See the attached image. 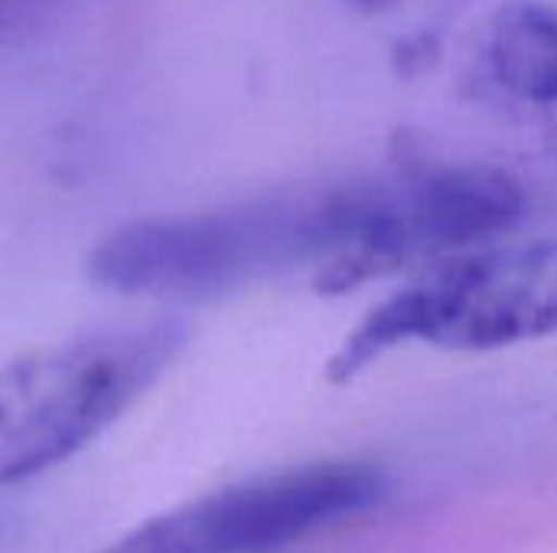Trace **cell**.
I'll return each instance as SVG.
<instances>
[{
	"instance_id": "cell-1",
	"label": "cell",
	"mask_w": 557,
	"mask_h": 553,
	"mask_svg": "<svg viewBox=\"0 0 557 553\" xmlns=\"http://www.w3.org/2000/svg\"><path fill=\"white\" fill-rule=\"evenodd\" d=\"M320 264V290H352L408 264L398 183L287 189L238 205L121 225L88 257L95 287L212 300Z\"/></svg>"
},
{
	"instance_id": "cell-2",
	"label": "cell",
	"mask_w": 557,
	"mask_h": 553,
	"mask_svg": "<svg viewBox=\"0 0 557 553\" xmlns=\"http://www.w3.org/2000/svg\"><path fill=\"white\" fill-rule=\"evenodd\" d=\"M548 336H557V235L437 261L346 336L326 378L346 385L405 342L490 352Z\"/></svg>"
},
{
	"instance_id": "cell-3",
	"label": "cell",
	"mask_w": 557,
	"mask_h": 553,
	"mask_svg": "<svg viewBox=\"0 0 557 553\" xmlns=\"http://www.w3.org/2000/svg\"><path fill=\"white\" fill-rule=\"evenodd\" d=\"M186 342L173 319L108 329L0 368V482L78 453L166 372Z\"/></svg>"
},
{
	"instance_id": "cell-4",
	"label": "cell",
	"mask_w": 557,
	"mask_h": 553,
	"mask_svg": "<svg viewBox=\"0 0 557 553\" xmlns=\"http://www.w3.org/2000/svg\"><path fill=\"white\" fill-rule=\"evenodd\" d=\"M388 479L362 463H317L225 486L127 531L101 553H281L379 505Z\"/></svg>"
},
{
	"instance_id": "cell-5",
	"label": "cell",
	"mask_w": 557,
	"mask_h": 553,
	"mask_svg": "<svg viewBox=\"0 0 557 553\" xmlns=\"http://www.w3.org/2000/svg\"><path fill=\"white\" fill-rule=\"evenodd\" d=\"M411 257L457 254L509 231L529 205L516 176L496 166H434L401 176Z\"/></svg>"
},
{
	"instance_id": "cell-6",
	"label": "cell",
	"mask_w": 557,
	"mask_h": 553,
	"mask_svg": "<svg viewBox=\"0 0 557 553\" xmlns=\"http://www.w3.org/2000/svg\"><path fill=\"white\" fill-rule=\"evenodd\" d=\"M486 65L509 95L532 104H557L555 3H503L486 33Z\"/></svg>"
},
{
	"instance_id": "cell-7",
	"label": "cell",
	"mask_w": 557,
	"mask_h": 553,
	"mask_svg": "<svg viewBox=\"0 0 557 553\" xmlns=\"http://www.w3.org/2000/svg\"><path fill=\"white\" fill-rule=\"evenodd\" d=\"M75 0H0V49L62 16Z\"/></svg>"
},
{
	"instance_id": "cell-8",
	"label": "cell",
	"mask_w": 557,
	"mask_h": 553,
	"mask_svg": "<svg viewBox=\"0 0 557 553\" xmlns=\"http://www.w3.org/2000/svg\"><path fill=\"white\" fill-rule=\"evenodd\" d=\"M352 7H359V10H369V13H375V10H385V7H392L395 0H349Z\"/></svg>"
}]
</instances>
